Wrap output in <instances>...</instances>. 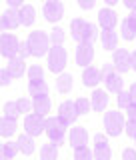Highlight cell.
Wrapping results in <instances>:
<instances>
[{"mask_svg": "<svg viewBox=\"0 0 136 160\" xmlns=\"http://www.w3.org/2000/svg\"><path fill=\"white\" fill-rule=\"evenodd\" d=\"M128 90H130V96H132V102L136 104V82H134V84H132V86H130Z\"/></svg>", "mask_w": 136, "mask_h": 160, "instance_id": "7dc6e473", "label": "cell"}, {"mask_svg": "<svg viewBox=\"0 0 136 160\" xmlns=\"http://www.w3.org/2000/svg\"><path fill=\"white\" fill-rule=\"evenodd\" d=\"M98 38H100L98 26H96V24H92V22H86V26H84V30H82V36H80V42L94 44Z\"/></svg>", "mask_w": 136, "mask_h": 160, "instance_id": "44dd1931", "label": "cell"}, {"mask_svg": "<svg viewBox=\"0 0 136 160\" xmlns=\"http://www.w3.org/2000/svg\"><path fill=\"white\" fill-rule=\"evenodd\" d=\"M90 100H92V110L94 112H104L106 106H108V92H104V90H94Z\"/></svg>", "mask_w": 136, "mask_h": 160, "instance_id": "ac0fdd59", "label": "cell"}, {"mask_svg": "<svg viewBox=\"0 0 136 160\" xmlns=\"http://www.w3.org/2000/svg\"><path fill=\"white\" fill-rule=\"evenodd\" d=\"M126 112H128V120H134V122H136V104L134 102L126 108Z\"/></svg>", "mask_w": 136, "mask_h": 160, "instance_id": "ee69618b", "label": "cell"}, {"mask_svg": "<svg viewBox=\"0 0 136 160\" xmlns=\"http://www.w3.org/2000/svg\"><path fill=\"white\" fill-rule=\"evenodd\" d=\"M26 74H28V80H42L44 78V68L38 66V64H32V66L26 70Z\"/></svg>", "mask_w": 136, "mask_h": 160, "instance_id": "836d02e7", "label": "cell"}, {"mask_svg": "<svg viewBox=\"0 0 136 160\" xmlns=\"http://www.w3.org/2000/svg\"><path fill=\"white\" fill-rule=\"evenodd\" d=\"M18 56H22L24 60L32 56V50H30V44H28V40H26V42H20V52H18Z\"/></svg>", "mask_w": 136, "mask_h": 160, "instance_id": "f35d334b", "label": "cell"}, {"mask_svg": "<svg viewBox=\"0 0 136 160\" xmlns=\"http://www.w3.org/2000/svg\"><path fill=\"white\" fill-rule=\"evenodd\" d=\"M124 132H126L132 140L136 138V122H134V120H128V122H126V126H124Z\"/></svg>", "mask_w": 136, "mask_h": 160, "instance_id": "60d3db41", "label": "cell"}, {"mask_svg": "<svg viewBox=\"0 0 136 160\" xmlns=\"http://www.w3.org/2000/svg\"><path fill=\"white\" fill-rule=\"evenodd\" d=\"M66 126L68 124L60 116L46 118V136H48V140H52V142H56V144H62L64 136H66Z\"/></svg>", "mask_w": 136, "mask_h": 160, "instance_id": "277c9868", "label": "cell"}, {"mask_svg": "<svg viewBox=\"0 0 136 160\" xmlns=\"http://www.w3.org/2000/svg\"><path fill=\"white\" fill-rule=\"evenodd\" d=\"M74 158H76V160H90V158H94V150H90L86 144L76 146V148H74Z\"/></svg>", "mask_w": 136, "mask_h": 160, "instance_id": "1f68e13d", "label": "cell"}, {"mask_svg": "<svg viewBox=\"0 0 136 160\" xmlns=\"http://www.w3.org/2000/svg\"><path fill=\"white\" fill-rule=\"evenodd\" d=\"M6 2H8V6L18 8V6H22V4H24V0H6Z\"/></svg>", "mask_w": 136, "mask_h": 160, "instance_id": "bcb514c9", "label": "cell"}, {"mask_svg": "<svg viewBox=\"0 0 136 160\" xmlns=\"http://www.w3.org/2000/svg\"><path fill=\"white\" fill-rule=\"evenodd\" d=\"M84 26H86V22H84L82 18H74L72 22H70V36L76 40V42H80V36H82Z\"/></svg>", "mask_w": 136, "mask_h": 160, "instance_id": "f546056e", "label": "cell"}, {"mask_svg": "<svg viewBox=\"0 0 136 160\" xmlns=\"http://www.w3.org/2000/svg\"><path fill=\"white\" fill-rule=\"evenodd\" d=\"M68 140H70V146L76 148V146H82V144L88 142V130L84 126H74L68 134Z\"/></svg>", "mask_w": 136, "mask_h": 160, "instance_id": "9a60e30c", "label": "cell"}, {"mask_svg": "<svg viewBox=\"0 0 136 160\" xmlns=\"http://www.w3.org/2000/svg\"><path fill=\"white\" fill-rule=\"evenodd\" d=\"M58 116L62 118L66 124H74L76 118L80 116V112L76 108V102H72V100H64V102L58 106Z\"/></svg>", "mask_w": 136, "mask_h": 160, "instance_id": "8fae6325", "label": "cell"}, {"mask_svg": "<svg viewBox=\"0 0 136 160\" xmlns=\"http://www.w3.org/2000/svg\"><path fill=\"white\" fill-rule=\"evenodd\" d=\"M28 94L32 98L46 96V94H48V84L44 82V78L42 80H30V82H28Z\"/></svg>", "mask_w": 136, "mask_h": 160, "instance_id": "d6986e66", "label": "cell"}, {"mask_svg": "<svg viewBox=\"0 0 136 160\" xmlns=\"http://www.w3.org/2000/svg\"><path fill=\"white\" fill-rule=\"evenodd\" d=\"M112 156V150L108 146V140L104 134H96L94 136V158L96 160H108Z\"/></svg>", "mask_w": 136, "mask_h": 160, "instance_id": "7c38bea8", "label": "cell"}, {"mask_svg": "<svg viewBox=\"0 0 136 160\" xmlns=\"http://www.w3.org/2000/svg\"><path fill=\"white\" fill-rule=\"evenodd\" d=\"M104 84H106V90L108 92H114V94H118L120 90H124V80L122 76H120V72L116 74H110L108 78H104Z\"/></svg>", "mask_w": 136, "mask_h": 160, "instance_id": "603a6c76", "label": "cell"}, {"mask_svg": "<svg viewBox=\"0 0 136 160\" xmlns=\"http://www.w3.org/2000/svg\"><path fill=\"white\" fill-rule=\"evenodd\" d=\"M16 102H18V108H20L22 114H28L30 110H34V102L28 100V98H20V100H16Z\"/></svg>", "mask_w": 136, "mask_h": 160, "instance_id": "8d00e7d4", "label": "cell"}, {"mask_svg": "<svg viewBox=\"0 0 136 160\" xmlns=\"http://www.w3.org/2000/svg\"><path fill=\"white\" fill-rule=\"evenodd\" d=\"M116 104H118V108H122V110H126L130 104H132L130 90H120V92L116 94Z\"/></svg>", "mask_w": 136, "mask_h": 160, "instance_id": "4dcf8cb0", "label": "cell"}, {"mask_svg": "<svg viewBox=\"0 0 136 160\" xmlns=\"http://www.w3.org/2000/svg\"><path fill=\"white\" fill-rule=\"evenodd\" d=\"M112 62H114V66H116V72L124 74V72H128V70L132 68V54H130L128 50H124V48H118V50H114Z\"/></svg>", "mask_w": 136, "mask_h": 160, "instance_id": "30bf717a", "label": "cell"}, {"mask_svg": "<svg viewBox=\"0 0 136 160\" xmlns=\"http://www.w3.org/2000/svg\"><path fill=\"white\" fill-rule=\"evenodd\" d=\"M32 102H34V112L42 114V116H46V114L50 112V108H52V102H50L48 94L46 96H36Z\"/></svg>", "mask_w": 136, "mask_h": 160, "instance_id": "d4e9b609", "label": "cell"}, {"mask_svg": "<svg viewBox=\"0 0 136 160\" xmlns=\"http://www.w3.org/2000/svg\"><path fill=\"white\" fill-rule=\"evenodd\" d=\"M34 20H36V8L30 6V4H22L20 6V22H22V26H32Z\"/></svg>", "mask_w": 136, "mask_h": 160, "instance_id": "ffe728a7", "label": "cell"}, {"mask_svg": "<svg viewBox=\"0 0 136 160\" xmlns=\"http://www.w3.org/2000/svg\"><path fill=\"white\" fill-rule=\"evenodd\" d=\"M68 62V54L62 48V44H52L48 50V70L54 74H60Z\"/></svg>", "mask_w": 136, "mask_h": 160, "instance_id": "7a4b0ae2", "label": "cell"}, {"mask_svg": "<svg viewBox=\"0 0 136 160\" xmlns=\"http://www.w3.org/2000/svg\"><path fill=\"white\" fill-rule=\"evenodd\" d=\"M120 32H122L124 40H136V24L130 18L122 20V24H120Z\"/></svg>", "mask_w": 136, "mask_h": 160, "instance_id": "83f0119b", "label": "cell"}, {"mask_svg": "<svg viewBox=\"0 0 136 160\" xmlns=\"http://www.w3.org/2000/svg\"><path fill=\"white\" fill-rule=\"evenodd\" d=\"M44 2H46V0H44Z\"/></svg>", "mask_w": 136, "mask_h": 160, "instance_id": "f5cc1de1", "label": "cell"}, {"mask_svg": "<svg viewBox=\"0 0 136 160\" xmlns=\"http://www.w3.org/2000/svg\"><path fill=\"white\" fill-rule=\"evenodd\" d=\"M104 2H106V4H108V6H114V4H116V2H118V0H104Z\"/></svg>", "mask_w": 136, "mask_h": 160, "instance_id": "f907efd6", "label": "cell"}, {"mask_svg": "<svg viewBox=\"0 0 136 160\" xmlns=\"http://www.w3.org/2000/svg\"><path fill=\"white\" fill-rule=\"evenodd\" d=\"M58 146H60V144H56V142L50 140L48 144H44V146L40 148V158H42V160H56L58 158Z\"/></svg>", "mask_w": 136, "mask_h": 160, "instance_id": "484cf974", "label": "cell"}, {"mask_svg": "<svg viewBox=\"0 0 136 160\" xmlns=\"http://www.w3.org/2000/svg\"><path fill=\"white\" fill-rule=\"evenodd\" d=\"M114 72H116V66H114V62H112V64H104V66L100 68V74H102V80H104V78H108L110 74H114Z\"/></svg>", "mask_w": 136, "mask_h": 160, "instance_id": "ab89813d", "label": "cell"}, {"mask_svg": "<svg viewBox=\"0 0 136 160\" xmlns=\"http://www.w3.org/2000/svg\"><path fill=\"white\" fill-rule=\"evenodd\" d=\"M50 40H52V44H62L64 40H66V32H64L62 28H52V32H50Z\"/></svg>", "mask_w": 136, "mask_h": 160, "instance_id": "d590c367", "label": "cell"}, {"mask_svg": "<svg viewBox=\"0 0 136 160\" xmlns=\"http://www.w3.org/2000/svg\"><path fill=\"white\" fill-rule=\"evenodd\" d=\"M12 74H10V70L8 68H2L0 70V84H2V86H8L10 82H12Z\"/></svg>", "mask_w": 136, "mask_h": 160, "instance_id": "74e56055", "label": "cell"}, {"mask_svg": "<svg viewBox=\"0 0 136 160\" xmlns=\"http://www.w3.org/2000/svg\"><path fill=\"white\" fill-rule=\"evenodd\" d=\"M128 18H130V20H132V22L136 24V8H134V10H130V16H128Z\"/></svg>", "mask_w": 136, "mask_h": 160, "instance_id": "c3c4849f", "label": "cell"}, {"mask_svg": "<svg viewBox=\"0 0 136 160\" xmlns=\"http://www.w3.org/2000/svg\"><path fill=\"white\" fill-rule=\"evenodd\" d=\"M18 24H22V22H20V10H16L14 6H10L8 10H4L2 16H0V28H2V32H4V30L18 28Z\"/></svg>", "mask_w": 136, "mask_h": 160, "instance_id": "9c48e42d", "label": "cell"}, {"mask_svg": "<svg viewBox=\"0 0 136 160\" xmlns=\"http://www.w3.org/2000/svg\"><path fill=\"white\" fill-rule=\"evenodd\" d=\"M42 14L48 22H58L64 16V4L60 0H46L42 8Z\"/></svg>", "mask_w": 136, "mask_h": 160, "instance_id": "52a82bcc", "label": "cell"}, {"mask_svg": "<svg viewBox=\"0 0 136 160\" xmlns=\"http://www.w3.org/2000/svg\"><path fill=\"white\" fill-rule=\"evenodd\" d=\"M20 52V42L14 34H8V32H2L0 36V54L2 58H12V56H18Z\"/></svg>", "mask_w": 136, "mask_h": 160, "instance_id": "8992f818", "label": "cell"}, {"mask_svg": "<svg viewBox=\"0 0 136 160\" xmlns=\"http://www.w3.org/2000/svg\"><path fill=\"white\" fill-rule=\"evenodd\" d=\"M2 112H4V116H10V118H18L20 114V108H18V102H6L4 104V108H2Z\"/></svg>", "mask_w": 136, "mask_h": 160, "instance_id": "d6a6232c", "label": "cell"}, {"mask_svg": "<svg viewBox=\"0 0 136 160\" xmlns=\"http://www.w3.org/2000/svg\"><path fill=\"white\" fill-rule=\"evenodd\" d=\"M122 158H124V160H136V150L126 148V150L122 152Z\"/></svg>", "mask_w": 136, "mask_h": 160, "instance_id": "7bdbcfd3", "label": "cell"}, {"mask_svg": "<svg viewBox=\"0 0 136 160\" xmlns=\"http://www.w3.org/2000/svg\"><path fill=\"white\" fill-rule=\"evenodd\" d=\"M94 4H96V0H78V6L82 10H92Z\"/></svg>", "mask_w": 136, "mask_h": 160, "instance_id": "b9f144b4", "label": "cell"}, {"mask_svg": "<svg viewBox=\"0 0 136 160\" xmlns=\"http://www.w3.org/2000/svg\"><path fill=\"white\" fill-rule=\"evenodd\" d=\"M24 132H28L30 136H40L42 132H46V118L38 112H28L24 118Z\"/></svg>", "mask_w": 136, "mask_h": 160, "instance_id": "5b68a950", "label": "cell"}, {"mask_svg": "<svg viewBox=\"0 0 136 160\" xmlns=\"http://www.w3.org/2000/svg\"><path fill=\"white\" fill-rule=\"evenodd\" d=\"M6 68L10 70V74H12L14 78H20L24 72H26V62H24V58L22 56H12V58H8V64H6Z\"/></svg>", "mask_w": 136, "mask_h": 160, "instance_id": "e0dca14e", "label": "cell"}, {"mask_svg": "<svg viewBox=\"0 0 136 160\" xmlns=\"http://www.w3.org/2000/svg\"><path fill=\"white\" fill-rule=\"evenodd\" d=\"M100 44H102L104 50H116L118 48V34L114 32V28L100 32Z\"/></svg>", "mask_w": 136, "mask_h": 160, "instance_id": "2e32d148", "label": "cell"}, {"mask_svg": "<svg viewBox=\"0 0 136 160\" xmlns=\"http://www.w3.org/2000/svg\"><path fill=\"white\" fill-rule=\"evenodd\" d=\"M74 102H76V108H78V112L80 114H88L90 110H92V100L90 98H78V100H74Z\"/></svg>", "mask_w": 136, "mask_h": 160, "instance_id": "e575fe53", "label": "cell"}, {"mask_svg": "<svg viewBox=\"0 0 136 160\" xmlns=\"http://www.w3.org/2000/svg\"><path fill=\"white\" fill-rule=\"evenodd\" d=\"M28 44H30V50H32V56L40 58V56H46L48 54L52 40H50V34L42 32V30H36V32L28 34Z\"/></svg>", "mask_w": 136, "mask_h": 160, "instance_id": "6da1fadb", "label": "cell"}, {"mask_svg": "<svg viewBox=\"0 0 136 160\" xmlns=\"http://www.w3.org/2000/svg\"><path fill=\"white\" fill-rule=\"evenodd\" d=\"M124 126H126V120H124L122 112L110 110V112L104 114V128H106L108 136H120L124 132Z\"/></svg>", "mask_w": 136, "mask_h": 160, "instance_id": "3957f363", "label": "cell"}, {"mask_svg": "<svg viewBox=\"0 0 136 160\" xmlns=\"http://www.w3.org/2000/svg\"><path fill=\"white\" fill-rule=\"evenodd\" d=\"M100 80H102V74H100L98 68H94V66H86V68H84V72H82V84H84V86L96 88Z\"/></svg>", "mask_w": 136, "mask_h": 160, "instance_id": "5bb4252c", "label": "cell"}, {"mask_svg": "<svg viewBox=\"0 0 136 160\" xmlns=\"http://www.w3.org/2000/svg\"><path fill=\"white\" fill-rule=\"evenodd\" d=\"M94 44H88V42H78L76 46V54H74V60H76L78 66L86 68L90 66V62L94 60Z\"/></svg>", "mask_w": 136, "mask_h": 160, "instance_id": "ba28073f", "label": "cell"}, {"mask_svg": "<svg viewBox=\"0 0 136 160\" xmlns=\"http://www.w3.org/2000/svg\"><path fill=\"white\" fill-rule=\"evenodd\" d=\"M18 146H20V152H22V154L30 156V154L34 152V136H30L28 132L20 134V138H18Z\"/></svg>", "mask_w": 136, "mask_h": 160, "instance_id": "cb8c5ba5", "label": "cell"}, {"mask_svg": "<svg viewBox=\"0 0 136 160\" xmlns=\"http://www.w3.org/2000/svg\"><path fill=\"white\" fill-rule=\"evenodd\" d=\"M98 24L102 30H110V28H116L118 24V14L114 12L112 8H102L98 12Z\"/></svg>", "mask_w": 136, "mask_h": 160, "instance_id": "4fadbf2b", "label": "cell"}, {"mask_svg": "<svg viewBox=\"0 0 136 160\" xmlns=\"http://www.w3.org/2000/svg\"><path fill=\"white\" fill-rule=\"evenodd\" d=\"M16 132V118H10L2 114V120H0V136L2 138H10Z\"/></svg>", "mask_w": 136, "mask_h": 160, "instance_id": "7402d4cb", "label": "cell"}, {"mask_svg": "<svg viewBox=\"0 0 136 160\" xmlns=\"http://www.w3.org/2000/svg\"><path fill=\"white\" fill-rule=\"evenodd\" d=\"M124 2V6H126L128 10H134L136 8V0H122Z\"/></svg>", "mask_w": 136, "mask_h": 160, "instance_id": "f6af8a7d", "label": "cell"}, {"mask_svg": "<svg viewBox=\"0 0 136 160\" xmlns=\"http://www.w3.org/2000/svg\"><path fill=\"white\" fill-rule=\"evenodd\" d=\"M56 90H58V92H62V94H68L70 90H72V76H70V74L60 72L58 78H56Z\"/></svg>", "mask_w": 136, "mask_h": 160, "instance_id": "4316f807", "label": "cell"}, {"mask_svg": "<svg viewBox=\"0 0 136 160\" xmlns=\"http://www.w3.org/2000/svg\"><path fill=\"white\" fill-rule=\"evenodd\" d=\"M132 70H136V50L132 52Z\"/></svg>", "mask_w": 136, "mask_h": 160, "instance_id": "681fc988", "label": "cell"}, {"mask_svg": "<svg viewBox=\"0 0 136 160\" xmlns=\"http://www.w3.org/2000/svg\"><path fill=\"white\" fill-rule=\"evenodd\" d=\"M18 142H6V144H2V148H0V158L2 160H10V158H14L18 154Z\"/></svg>", "mask_w": 136, "mask_h": 160, "instance_id": "f1b7e54d", "label": "cell"}, {"mask_svg": "<svg viewBox=\"0 0 136 160\" xmlns=\"http://www.w3.org/2000/svg\"><path fill=\"white\" fill-rule=\"evenodd\" d=\"M134 142H136V138H134Z\"/></svg>", "mask_w": 136, "mask_h": 160, "instance_id": "816d5d0a", "label": "cell"}]
</instances>
